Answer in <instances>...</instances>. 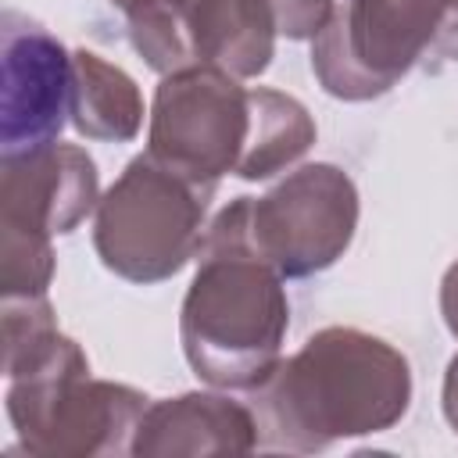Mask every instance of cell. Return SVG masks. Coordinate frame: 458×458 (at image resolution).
<instances>
[{
    "instance_id": "6da1fadb",
    "label": "cell",
    "mask_w": 458,
    "mask_h": 458,
    "mask_svg": "<svg viewBox=\"0 0 458 458\" xmlns=\"http://www.w3.org/2000/svg\"><path fill=\"white\" fill-rule=\"evenodd\" d=\"M247 394L261 451L315 454L397 426L415 383L390 340L358 326H326Z\"/></svg>"
},
{
    "instance_id": "7a4b0ae2",
    "label": "cell",
    "mask_w": 458,
    "mask_h": 458,
    "mask_svg": "<svg viewBox=\"0 0 458 458\" xmlns=\"http://www.w3.org/2000/svg\"><path fill=\"white\" fill-rule=\"evenodd\" d=\"M4 408L25 454H132L150 397L129 383L93 379L86 351L57 329L50 297L4 301Z\"/></svg>"
},
{
    "instance_id": "3957f363",
    "label": "cell",
    "mask_w": 458,
    "mask_h": 458,
    "mask_svg": "<svg viewBox=\"0 0 458 458\" xmlns=\"http://www.w3.org/2000/svg\"><path fill=\"white\" fill-rule=\"evenodd\" d=\"M283 283L247 240L243 200H229L208 222L179 308V344L200 383L254 390L279 365L290 329Z\"/></svg>"
},
{
    "instance_id": "277c9868",
    "label": "cell",
    "mask_w": 458,
    "mask_h": 458,
    "mask_svg": "<svg viewBox=\"0 0 458 458\" xmlns=\"http://www.w3.org/2000/svg\"><path fill=\"white\" fill-rule=\"evenodd\" d=\"M215 186L197 182L154 154H136L100 193L93 211V250L125 283H165L200 250Z\"/></svg>"
},
{
    "instance_id": "5b68a950",
    "label": "cell",
    "mask_w": 458,
    "mask_h": 458,
    "mask_svg": "<svg viewBox=\"0 0 458 458\" xmlns=\"http://www.w3.org/2000/svg\"><path fill=\"white\" fill-rule=\"evenodd\" d=\"M250 247L283 276L308 279L333 268L358 233V186L329 161L286 172L268 193L240 197Z\"/></svg>"
},
{
    "instance_id": "8992f818",
    "label": "cell",
    "mask_w": 458,
    "mask_h": 458,
    "mask_svg": "<svg viewBox=\"0 0 458 458\" xmlns=\"http://www.w3.org/2000/svg\"><path fill=\"white\" fill-rule=\"evenodd\" d=\"M437 25L440 0H344L311 39V72L336 100H376L429 54Z\"/></svg>"
},
{
    "instance_id": "52a82bcc",
    "label": "cell",
    "mask_w": 458,
    "mask_h": 458,
    "mask_svg": "<svg viewBox=\"0 0 458 458\" xmlns=\"http://www.w3.org/2000/svg\"><path fill=\"white\" fill-rule=\"evenodd\" d=\"M250 125V89L236 75L211 64L179 68L161 75L154 89L147 154L197 182L218 186L222 175L240 172Z\"/></svg>"
},
{
    "instance_id": "ba28073f",
    "label": "cell",
    "mask_w": 458,
    "mask_h": 458,
    "mask_svg": "<svg viewBox=\"0 0 458 458\" xmlns=\"http://www.w3.org/2000/svg\"><path fill=\"white\" fill-rule=\"evenodd\" d=\"M72 122V54L39 21L7 11L0 29V154L61 140Z\"/></svg>"
},
{
    "instance_id": "9c48e42d",
    "label": "cell",
    "mask_w": 458,
    "mask_h": 458,
    "mask_svg": "<svg viewBox=\"0 0 458 458\" xmlns=\"http://www.w3.org/2000/svg\"><path fill=\"white\" fill-rule=\"evenodd\" d=\"M100 204L97 161L79 143L0 154V225L64 236Z\"/></svg>"
},
{
    "instance_id": "30bf717a",
    "label": "cell",
    "mask_w": 458,
    "mask_h": 458,
    "mask_svg": "<svg viewBox=\"0 0 458 458\" xmlns=\"http://www.w3.org/2000/svg\"><path fill=\"white\" fill-rule=\"evenodd\" d=\"M258 451V422L250 404L215 390H190L147 404L132 454L136 458H208Z\"/></svg>"
},
{
    "instance_id": "8fae6325",
    "label": "cell",
    "mask_w": 458,
    "mask_h": 458,
    "mask_svg": "<svg viewBox=\"0 0 458 458\" xmlns=\"http://www.w3.org/2000/svg\"><path fill=\"white\" fill-rule=\"evenodd\" d=\"M268 0H193L179 18L186 68L211 64L236 79H258L276 57Z\"/></svg>"
},
{
    "instance_id": "7c38bea8",
    "label": "cell",
    "mask_w": 458,
    "mask_h": 458,
    "mask_svg": "<svg viewBox=\"0 0 458 458\" xmlns=\"http://www.w3.org/2000/svg\"><path fill=\"white\" fill-rule=\"evenodd\" d=\"M143 114V93L122 64L86 47L72 54V125L79 136L129 143L140 136Z\"/></svg>"
},
{
    "instance_id": "4fadbf2b",
    "label": "cell",
    "mask_w": 458,
    "mask_h": 458,
    "mask_svg": "<svg viewBox=\"0 0 458 458\" xmlns=\"http://www.w3.org/2000/svg\"><path fill=\"white\" fill-rule=\"evenodd\" d=\"M250 104H254V125H250V143H247L236 179L261 182L297 165L315 147L318 129H315L311 111L283 89L254 86Z\"/></svg>"
},
{
    "instance_id": "5bb4252c",
    "label": "cell",
    "mask_w": 458,
    "mask_h": 458,
    "mask_svg": "<svg viewBox=\"0 0 458 458\" xmlns=\"http://www.w3.org/2000/svg\"><path fill=\"white\" fill-rule=\"evenodd\" d=\"M107 4L125 14L129 43L147 61V68H154L157 75H172L186 68L179 18L193 0H107Z\"/></svg>"
},
{
    "instance_id": "9a60e30c",
    "label": "cell",
    "mask_w": 458,
    "mask_h": 458,
    "mask_svg": "<svg viewBox=\"0 0 458 458\" xmlns=\"http://www.w3.org/2000/svg\"><path fill=\"white\" fill-rule=\"evenodd\" d=\"M54 236L18 225H0V293L4 301L47 297L54 279Z\"/></svg>"
},
{
    "instance_id": "2e32d148",
    "label": "cell",
    "mask_w": 458,
    "mask_h": 458,
    "mask_svg": "<svg viewBox=\"0 0 458 458\" xmlns=\"http://www.w3.org/2000/svg\"><path fill=\"white\" fill-rule=\"evenodd\" d=\"M272 21L286 39H315L336 11V0H268Z\"/></svg>"
},
{
    "instance_id": "e0dca14e",
    "label": "cell",
    "mask_w": 458,
    "mask_h": 458,
    "mask_svg": "<svg viewBox=\"0 0 458 458\" xmlns=\"http://www.w3.org/2000/svg\"><path fill=\"white\" fill-rule=\"evenodd\" d=\"M433 61H458V0H440V25L429 43Z\"/></svg>"
},
{
    "instance_id": "ac0fdd59",
    "label": "cell",
    "mask_w": 458,
    "mask_h": 458,
    "mask_svg": "<svg viewBox=\"0 0 458 458\" xmlns=\"http://www.w3.org/2000/svg\"><path fill=\"white\" fill-rule=\"evenodd\" d=\"M440 315H444L447 333L458 340V261L447 265V272L440 279Z\"/></svg>"
},
{
    "instance_id": "d6986e66",
    "label": "cell",
    "mask_w": 458,
    "mask_h": 458,
    "mask_svg": "<svg viewBox=\"0 0 458 458\" xmlns=\"http://www.w3.org/2000/svg\"><path fill=\"white\" fill-rule=\"evenodd\" d=\"M440 408H444V419H447V426L458 433V354H454V358L447 361V369H444Z\"/></svg>"
}]
</instances>
